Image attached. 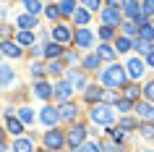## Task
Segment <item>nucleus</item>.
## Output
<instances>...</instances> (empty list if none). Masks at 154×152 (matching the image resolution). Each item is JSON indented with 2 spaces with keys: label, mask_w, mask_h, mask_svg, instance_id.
<instances>
[{
  "label": "nucleus",
  "mask_w": 154,
  "mask_h": 152,
  "mask_svg": "<svg viewBox=\"0 0 154 152\" xmlns=\"http://www.w3.org/2000/svg\"><path fill=\"white\" fill-rule=\"evenodd\" d=\"M16 42H18V45H34V34L32 32H18Z\"/></svg>",
  "instance_id": "obj_32"
},
{
  "label": "nucleus",
  "mask_w": 154,
  "mask_h": 152,
  "mask_svg": "<svg viewBox=\"0 0 154 152\" xmlns=\"http://www.w3.org/2000/svg\"><path fill=\"white\" fill-rule=\"evenodd\" d=\"M138 131H141V136H146V139H152V136H154V123H144V126L138 128Z\"/></svg>",
  "instance_id": "obj_38"
},
{
  "label": "nucleus",
  "mask_w": 154,
  "mask_h": 152,
  "mask_svg": "<svg viewBox=\"0 0 154 152\" xmlns=\"http://www.w3.org/2000/svg\"><path fill=\"white\" fill-rule=\"evenodd\" d=\"M24 5H26V11H29L32 16H37L42 11V0H24Z\"/></svg>",
  "instance_id": "obj_27"
},
{
  "label": "nucleus",
  "mask_w": 154,
  "mask_h": 152,
  "mask_svg": "<svg viewBox=\"0 0 154 152\" xmlns=\"http://www.w3.org/2000/svg\"><path fill=\"white\" fill-rule=\"evenodd\" d=\"M34 95L39 97V100H47V97L52 95V87H50L47 81H37V84H34Z\"/></svg>",
  "instance_id": "obj_18"
},
{
  "label": "nucleus",
  "mask_w": 154,
  "mask_h": 152,
  "mask_svg": "<svg viewBox=\"0 0 154 152\" xmlns=\"http://www.w3.org/2000/svg\"><path fill=\"white\" fill-rule=\"evenodd\" d=\"M39 121H42L47 128H55L57 121H60V110H57V108H52V105H45V108H42V113H39Z\"/></svg>",
  "instance_id": "obj_4"
},
{
  "label": "nucleus",
  "mask_w": 154,
  "mask_h": 152,
  "mask_svg": "<svg viewBox=\"0 0 154 152\" xmlns=\"http://www.w3.org/2000/svg\"><path fill=\"white\" fill-rule=\"evenodd\" d=\"M97 55H99V60H115L118 50H115L112 45H99V47H97Z\"/></svg>",
  "instance_id": "obj_17"
},
{
  "label": "nucleus",
  "mask_w": 154,
  "mask_h": 152,
  "mask_svg": "<svg viewBox=\"0 0 154 152\" xmlns=\"http://www.w3.org/2000/svg\"><path fill=\"white\" fill-rule=\"evenodd\" d=\"M5 123H8V131H11L13 136H18L21 131H24V123H21V118H18V115H13V113H8Z\"/></svg>",
  "instance_id": "obj_14"
},
{
  "label": "nucleus",
  "mask_w": 154,
  "mask_h": 152,
  "mask_svg": "<svg viewBox=\"0 0 154 152\" xmlns=\"http://www.w3.org/2000/svg\"><path fill=\"white\" fill-rule=\"evenodd\" d=\"M105 147H102V142H84L81 147H76V150L71 152H102Z\"/></svg>",
  "instance_id": "obj_19"
},
{
  "label": "nucleus",
  "mask_w": 154,
  "mask_h": 152,
  "mask_svg": "<svg viewBox=\"0 0 154 152\" xmlns=\"http://www.w3.org/2000/svg\"><path fill=\"white\" fill-rule=\"evenodd\" d=\"M13 152H34V144L29 139H16L13 142Z\"/></svg>",
  "instance_id": "obj_22"
},
{
  "label": "nucleus",
  "mask_w": 154,
  "mask_h": 152,
  "mask_svg": "<svg viewBox=\"0 0 154 152\" xmlns=\"http://www.w3.org/2000/svg\"><path fill=\"white\" fill-rule=\"evenodd\" d=\"M47 152H50V150H47Z\"/></svg>",
  "instance_id": "obj_53"
},
{
  "label": "nucleus",
  "mask_w": 154,
  "mask_h": 152,
  "mask_svg": "<svg viewBox=\"0 0 154 152\" xmlns=\"http://www.w3.org/2000/svg\"><path fill=\"white\" fill-rule=\"evenodd\" d=\"M110 3H112L115 8H118V5H125V0H110Z\"/></svg>",
  "instance_id": "obj_48"
},
{
  "label": "nucleus",
  "mask_w": 154,
  "mask_h": 152,
  "mask_svg": "<svg viewBox=\"0 0 154 152\" xmlns=\"http://www.w3.org/2000/svg\"><path fill=\"white\" fill-rule=\"evenodd\" d=\"M138 37H141V40H146V42L154 40V26H152V24H144L141 29H138Z\"/></svg>",
  "instance_id": "obj_29"
},
{
  "label": "nucleus",
  "mask_w": 154,
  "mask_h": 152,
  "mask_svg": "<svg viewBox=\"0 0 154 152\" xmlns=\"http://www.w3.org/2000/svg\"><path fill=\"white\" fill-rule=\"evenodd\" d=\"M18 118H21V123H34L32 108H18Z\"/></svg>",
  "instance_id": "obj_28"
},
{
  "label": "nucleus",
  "mask_w": 154,
  "mask_h": 152,
  "mask_svg": "<svg viewBox=\"0 0 154 152\" xmlns=\"http://www.w3.org/2000/svg\"><path fill=\"white\" fill-rule=\"evenodd\" d=\"M102 147H105L107 152H115V142H105V144H102Z\"/></svg>",
  "instance_id": "obj_47"
},
{
  "label": "nucleus",
  "mask_w": 154,
  "mask_h": 152,
  "mask_svg": "<svg viewBox=\"0 0 154 152\" xmlns=\"http://www.w3.org/2000/svg\"><path fill=\"white\" fill-rule=\"evenodd\" d=\"M65 81H68V84H71L73 89H81L84 84H86V79H84V73H81V71H73V68H71L68 73H65Z\"/></svg>",
  "instance_id": "obj_13"
},
{
  "label": "nucleus",
  "mask_w": 154,
  "mask_h": 152,
  "mask_svg": "<svg viewBox=\"0 0 154 152\" xmlns=\"http://www.w3.org/2000/svg\"><path fill=\"white\" fill-rule=\"evenodd\" d=\"M47 73H52V76H57V73H63V60H50L47 63Z\"/></svg>",
  "instance_id": "obj_30"
},
{
  "label": "nucleus",
  "mask_w": 154,
  "mask_h": 152,
  "mask_svg": "<svg viewBox=\"0 0 154 152\" xmlns=\"http://www.w3.org/2000/svg\"><path fill=\"white\" fill-rule=\"evenodd\" d=\"M102 21H105L107 26H120L123 21V11L115 8V5H110V8H102Z\"/></svg>",
  "instance_id": "obj_5"
},
{
  "label": "nucleus",
  "mask_w": 154,
  "mask_h": 152,
  "mask_svg": "<svg viewBox=\"0 0 154 152\" xmlns=\"http://www.w3.org/2000/svg\"><path fill=\"white\" fill-rule=\"evenodd\" d=\"M99 63H102V60H99V55H89V58H84V68H86V71H97Z\"/></svg>",
  "instance_id": "obj_26"
},
{
  "label": "nucleus",
  "mask_w": 154,
  "mask_h": 152,
  "mask_svg": "<svg viewBox=\"0 0 154 152\" xmlns=\"http://www.w3.org/2000/svg\"><path fill=\"white\" fill-rule=\"evenodd\" d=\"M45 13H47V18H52V21H55V18L60 16V8H55V5H47V8H45Z\"/></svg>",
  "instance_id": "obj_41"
},
{
  "label": "nucleus",
  "mask_w": 154,
  "mask_h": 152,
  "mask_svg": "<svg viewBox=\"0 0 154 152\" xmlns=\"http://www.w3.org/2000/svg\"><path fill=\"white\" fill-rule=\"evenodd\" d=\"M0 152H8V144L5 142H0Z\"/></svg>",
  "instance_id": "obj_49"
},
{
  "label": "nucleus",
  "mask_w": 154,
  "mask_h": 152,
  "mask_svg": "<svg viewBox=\"0 0 154 152\" xmlns=\"http://www.w3.org/2000/svg\"><path fill=\"white\" fill-rule=\"evenodd\" d=\"M133 47H136L138 53H146V55L152 53V45H149V42H146V40H141V37H138L136 42H133Z\"/></svg>",
  "instance_id": "obj_33"
},
{
  "label": "nucleus",
  "mask_w": 154,
  "mask_h": 152,
  "mask_svg": "<svg viewBox=\"0 0 154 152\" xmlns=\"http://www.w3.org/2000/svg\"><path fill=\"white\" fill-rule=\"evenodd\" d=\"M65 142H68V136H65L63 131H57V128H52V131H47V134H45V147H47L50 152H52V150L57 152Z\"/></svg>",
  "instance_id": "obj_3"
},
{
  "label": "nucleus",
  "mask_w": 154,
  "mask_h": 152,
  "mask_svg": "<svg viewBox=\"0 0 154 152\" xmlns=\"http://www.w3.org/2000/svg\"><path fill=\"white\" fill-rule=\"evenodd\" d=\"M146 66H152V68H154V50L149 53V55H146Z\"/></svg>",
  "instance_id": "obj_46"
},
{
  "label": "nucleus",
  "mask_w": 154,
  "mask_h": 152,
  "mask_svg": "<svg viewBox=\"0 0 154 152\" xmlns=\"http://www.w3.org/2000/svg\"><path fill=\"white\" fill-rule=\"evenodd\" d=\"M73 42H76V47H91V42H94V34H91V29H79L76 32V37H73Z\"/></svg>",
  "instance_id": "obj_9"
},
{
  "label": "nucleus",
  "mask_w": 154,
  "mask_h": 152,
  "mask_svg": "<svg viewBox=\"0 0 154 152\" xmlns=\"http://www.w3.org/2000/svg\"><path fill=\"white\" fill-rule=\"evenodd\" d=\"M131 47H133L131 37H118V42H115V50H118V53H128Z\"/></svg>",
  "instance_id": "obj_25"
},
{
  "label": "nucleus",
  "mask_w": 154,
  "mask_h": 152,
  "mask_svg": "<svg viewBox=\"0 0 154 152\" xmlns=\"http://www.w3.org/2000/svg\"><path fill=\"white\" fill-rule=\"evenodd\" d=\"M131 110H136V108H133V102H131L128 97L125 100H118V113H131Z\"/></svg>",
  "instance_id": "obj_35"
},
{
  "label": "nucleus",
  "mask_w": 154,
  "mask_h": 152,
  "mask_svg": "<svg viewBox=\"0 0 154 152\" xmlns=\"http://www.w3.org/2000/svg\"><path fill=\"white\" fill-rule=\"evenodd\" d=\"M102 100H107V102H118V95H115V92H102Z\"/></svg>",
  "instance_id": "obj_45"
},
{
  "label": "nucleus",
  "mask_w": 154,
  "mask_h": 152,
  "mask_svg": "<svg viewBox=\"0 0 154 152\" xmlns=\"http://www.w3.org/2000/svg\"><path fill=\"white\" fill-rule=\"evenodd\" d=\"M60 53H63V47H60L57 42H50V45H45V55H47L50 60H55V58L60 55Z\"/></svg>",
  "instance_id": "obj_23"
},
{
  "label": "nucleus",
  "mask_w": 154,
  "mask_h": 152,
  "mask_svg": "<svg viewBox=\"0 0 154 152\" xmlns=\"http://www.w3.org/2000/svg\"><path fill=\"white\" fill-rule=\"evenodd\" d=\"M136 113L141 118H154V105L152 102H138L136 105Z\"/></svg>",
  "instance_id": "obj_20"
},
{
  "label": "nucleus",
  "mask_w": 154,
  "mask_h": 152,
  "mask_svg": "<svg viewBox=\"0 0 154 152\" xmlns=\"http://www.w3.org/2000/svg\"><path fill=\"white\" fill-rule=\"evenodd\" d=\"M99 37H102V40H112V37H115V29H112V26H102V29H99Z\"/></svg>",
  "instance_id": "obj_37"
},
{
  "label": "nucleus",
  "mask_w": 154,
  "mask_h": 152,
  "mask_svg": "<svg viewBox=\"0 0 154 152\" xmlns=\"http://www.w3.org/2000/svg\"><path fill=\"white\" fill-rule=\"evenodd\" d=\"M144 152H149V150H144Z\"/></svg>",
  "instance_id": "obj_52"
},
{
  "label": "nucleus",
  "mask_w": 154,
  "mask_h": 152,
  "mask_svg": "<svg viewBox=\"0 0 154 152\" xmlns=\"http://www.w3.org/2000/svg\"><path fill=\"white\" fill-rule=\"evenodd\" d=\"M81 3H84L86 11H99L102 8V0H81Z\"/></svg>",
  "instance_id": "obj_36"
},
{
  "label": "nucleus",
  "mask_w": 154,
  "mask_h": 152,
  "mask_svg": "<svg viewBox=\"0 0 154 152\" xmlns=\"http://www.w3.org/2000/svg\"><path fill=\"white\" fill-rule=\"evenodd\" d=\"M84 139H86V126H73L71 131H68V144H71V150H76V147H81Z\"/></svg>",
  "instance_id": "obj_7"
},
{
  "label": "nucleus",
  "mask_w": 154,
  "mask_h": 152,
  "mask_svg": "<svg viewBox=\"0 0 154 152\" xmlns=\"http://www.w3.org/2000/svg\"><path fill=\"white\" fill-rule=\"evenodd\" d=\"M86 100H89V102H94V100H102V89L99 87H86Z\"/></svg>",
  "instance_id": "obj_31"
},
{
  "label": "nucleus",
  "mask_w": 154,
  "mask_h": 152,
  "mask_svg": "<svg viewBox=\"0 0 154 152\" xmlns=\"http://www.w3.org/2000/svg\"><path fill=\"white\" fill-rule=\"evenodd\" d=\"M13 81H16L13 68H11V66H0V87H8V84H13Z\"/></svg>",
  "instance_id": "obj_16"
},
{
  "label": "nucleus",
  "mask_w": 154,
  "mask_h": 152,
  "mask_svg": "<svg viewBox=\"0 0 154 152\" xmlns=\"http://www.w3.org/2000/svg\"><path fill=\"white\" fill-rule=\"evenodd\" d=\"M73 92H76V89H73L71 84H68V81H57L55 87H52V95H55V100H57V102H68Z\"/></svg>",
  "instance_id": "obj_6"
},
{
  "label": "nucleus",
  "mask_w": 154,
  "mask_h": 152,
  "mask_svg": "<svg viewBox=\"0 0 154 152\" xmlns=\"http://www.w3.org/2000/svg\"><path fill=\"white\" fill-rule=\"evenodd\" d=\"M16 26L21 29V32H29V29L37 26V16H32V13H21V16L16 18Z\"/></svg>",
  "instance_id": "obj_12"
},
{
  "label": "nucleus",
  "mask_w": 154,
  "mask_h": 152,
  "mask_svg": "<svg viewBox=\"0 0 154 152\" xmlns=\"http://www.w3.org/2000/svg\"><path fill=\"white\" fill-rule=\"evenodd\" d=\"M0 50H3V55H8V58H21L24 55V50L18 47V42H13V40H5L0 45Z\"/></svg>",
  "instance_id": "obj_10"
},
{
  "label": "nucleus",
  "mask_w": 154,
  "mask_h": 152,
  "mask_svg": "<svg viewBox=\"0 0 154 152\" xmlns=\"http://www.w3.org/2000/svg\"><path fill=\"white\" fill-rule=\"evenodd\" d=\"M73 21H76V24H81V26H86V24H89V11H86V8H76Z\"/></svg>",
  "instance_id": "obj_24"
},
{
  "label": "nucleus",
  "mask_w": 154,
  "mask_h": 152,
  "mask_svg": "<svg viewBox=\"0 0 154 152\" xmlns=\"http://www.w3.org/2000/svg\"><path fill=\"white\" fill-rule=\"evenodd\" d=\"M138 92H141L138 87H128V89H125V95H128V100H136V97H138Z\"/></svg>",
  "instance_id": "obj_43"
},
{
  "label": "nucleus",
  "mask_w": 154,
  "mask_h": 152,
  "mask_svg": "<svg viewBox=\"0 0 154 152\" xmlns=\"http://www.w3.org/2000/svg\"><path fill=\"white\" fill-rule=\"evenodd\" d=\"M138 29H141V26H138L136 21H131V18L125 21V24H123V32H125V37H131V34H136Z\"/></svg>",
  "instance_id": "obj_34"
},
{
  "label": "nucleus",
  "mask_w": 154,
  "mask_h": 152,
  "mask_svg": "<svg viewBox=\"0 0 154 152\" xmlns=\"http://www.w3.org/2000/svg\"><path fill=\"white\" fill-rule=\"evenodd\" d=\"M110 134H112V142H123V128H112Z\"/></svg>",
  "instance_id": "obj_44"
},
{
  "label": "nucleus",
  "mask_w": 154,
  "mask_h": 152,
  "mask_svg": "<svg viewBox=\"0 0 154 152\" xmlns=\"http://www.w3.org/2000/svg\"><path fill=\"white\" fill-rule=\"evenodd\" d=\"M57 8H60V16H73L79 5H76V0H63V3H60Z\"/></svg>",
  "instance_id": "obj_21"
},
{
  "label": "nucleus",
  "mask_w": 154,
  "mask_h": 152,
  "mask_svg": "<svg viewBox=\"0 0 154 152\" xmlns=\"http://www.w3.org/2000/svg\"><path fill=\"white\" fill-rule=\"evenodd\" d=\"M73 40V34L68 26H55L52 29V42H57V45H63V42H71Z\"/></svg>",
  "instance_id": "obj_11"
},
{
  "label": "nucleus",
  "mask_w": 154,
  "mask_h": 152,
  "mask_svg": "<svg viewBox=\"0 0 154 152\" xmlns=\"http://www.w3.org/2000/svg\"><path fill=\"white\" fill-rule=\"evenodd\" d=\"M91 121L99 123V126H110V123L115 121V110L110 108V105H105V102H97L94 108H91Z\"/></svg>",
  "instance_id": "obj_2"
},
{
  "label": "nucleus",
  "mask_w": 154,
  "mask_h": 152,
  "mask_svg": "<svg viewBox=\"0 0 154 152\" xmlns=\"http://www.w3.org/2000/svg\"><path fill=\"white\" fill-rule=\"evenodd\" d=\"M136 126H138V123H136L133 118H123V121H120V128H136Z\"/></svg>",
  "instance_id": "obj_42"
},
{
  "label": "nucleus",
  "mask_w": 154,
  "mask_h": 152,
  "mask_svg": "<svg viewBox=\"0 0 154 152\" xmlns=\"http://www.w3.org/2000/svg\"><path fill=\"white\" fill-rule=\"evenodd\" d=\"M57 110H60V118H63V121H73L76 115H79V108H76V105H71V102H63Z\"/></svg>",
  "instance_id": "obj_15"
},
{
  "label": "nucleus",
  "mask_w": 154,
  "mask_h": 152,
  "mask_svg": "<svg viewBox=\"0 0 154 152\" xmlns=\"http://www.w3.org/2000/svg\"><path fill=\"white\" fill-rule=\"evenodd\" d=\"M141 8L146 16H154V0H141Z\"/></svg>",
  "instance_id": "obj_40"
},
{
  "label": "nucleus",
  "mask_w": 154,
  "mask_h": 152,
  "mask_svg": "<svg viewBox=\"0 0 154 152\" xmlns=\"http://www.w3.org/2000/svg\"><path fill=\"white\" fill-rule=\"evenodd\" d=\"M0 142H3V128H0Z\"/></svg>",
  "instance_id": "obj_50"
},
{
  "label": "nucleus",
  "mask_w": 154,
  "mask_h": 152,
  "mask_svg": "<svg viewBox=\"0 0 154 152\" xmlns=\"http://www.w3.org/2000/svg\"><path fill=\"white\" fill-rule=\"evenodd\" d=\"M125 79H128V71H123L120 66H110V68L102 71V84L110 87V89H115V92H118V87L125 84Z\"/></svg>",
  "instance_id": "obj_1"
},
{
  "label": "nucleus",
  "mask_w": 154,
  "mask_h": 152,
  "mask_svg": "<svg viewBox=\"0 0 154 152\" xmlns=\"http://www.w3.org/2000/svg\"><path fill=\"white\" fill-rule=\"evenodd\" d=\"M125 68H128L131 79H141V76H144V68H146V60H141V58H131Z\"/></svg>",
  "instance_id": "obj_8"
},
{
  "label": "nucleus",
  "mask_w": 154,
  "mask_h": 152,
  "mask_svg": "<svg viewBox=\"0 0 154 152\" xmlns=\"http://www.w3.org/2000/svg\"><path fill=\"white\" fill-rule=\"evenodd\" d=\"M141 92H144V97L149 100V102H154V81H149V84H146Z\"/></svg>",
  "instance_id": "obj_39"
},
{
  "label": "nucleus",
  "mask_w": 154,
  "mask_h": 152,
  "mask_svg": "<svg viewBox=\"0 0 154 152\" xmlns=\"http://www.w3.org/2000/svg\"><path fill=\"white\" fill-rule=\"evenodd\" d=\"M152 26H154V18H152Z\"/></svg>",
  "instance_id": "obj_51"
}]
</instances>
